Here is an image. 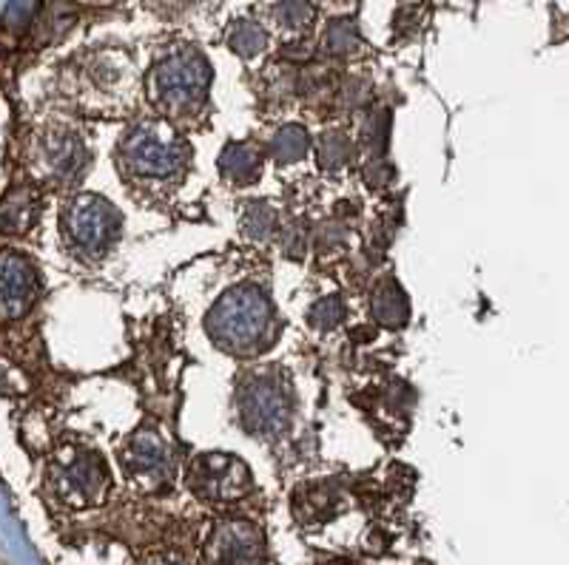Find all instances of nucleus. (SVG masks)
<instances>
[{"instance_id":"obj_1","label":"nucleus","mask_w":569,"mask_h":565,"mask_svg":"<svg viewBox=\"0 0 569 565\" xmlns=\"http://www.w3.org/2000/svg\"><path fill=\"white\" fill-rule=\"evenodd\" d=\"M186 145L179 143V136L160 123L138 125L125 136L120 148V163L125 174L140 182H174L179 170L186 168Z\"/></svg>"},{"instance_id":"obj_2","label":"nucleus","mask_w":569,"mask_h":565,"mask_svg":"<svg viewBox=\"0 0 569 565\" xmlns=\"http://www.w3.org/2000/svg\"><path fill=\"white\" fill-rule=\"evenodd\" d=\"M271 324V304L256 287L245 285L214 307L206 328L226 350H254Z\"/></svg>"},{"instance_id":"obj_3","label":"nucleus","mask_w":569,"mask_h":565,"mask_svg":"<svg viewBox=\"0 0 569 565\" xmlns=\"http://www.w3.org/2000/svg\"><path fill=\"white\" fill-rule=\"evenodd\" d=\"M208 80H211V68L197 52L168 57L154 71V102L172 114H186L199 109V102L206 100Z\"/></svg>"},{"instance_id":"obj_4","label":"nucleus","mask_w":569,"mask_h":565,"mask_svg":"<svg viewBox=\"0 0 569 565\" xmlns=\"http://www.w3.org/2000/svg\"><path fill=\"white\" fill-rule=\"evenodd\" d=\"M63 231L77 253L100 259L120 233V213L100 197H77L63 213Z\"/></svg>"},{"instance_id":"obj_5","label":"nucleus","mask_w":569,"mask_h":565,"mask_svg":"<svg viewBox=\"0 0 569 565\" xmlns=\"http://www.w3.org/2000/svg\"><path fill=\"white\" fill-rule=\"evenodd\" d=\"M288 418V396L274 378H256L242 392V421L248 430L274 432Z\"/></svg>"},{"instance_id":"obj_6","label":"nucleus","mask_w":569,"mask_h":565,"mask_svg":"<svg viewBox=\"0 0 569 565\" xmlns=\"http://www.w3.org/2000/svg\"><path fill=\"white\" fill-rule=\"evenodd\" d=\"M37 296L35 267L18 253H0V319H18Z\"/></svg>"},{"instance_id":"obj_7","label":"nucleus","mask_w":569,"mask_h":565,"mask_svg":"<svg viewBox=\"0 0 569 565\" xmlns=\"http://www.w3.org/2000/svg\"><path fill=\"white\" fill-rule=\"evenodd\" d=\"M106 469L89 452H72L69 464L57 466V486L69 498H97V491L103 489Z\"/></svg>"},{"instance_id":"obj_8","label":"nucleus","mask_w":569,"mask_h":565,"mask_svg":"<svg viewBox=\"0 0 569 565\" xmlns=\"http://www.w3.org/2000/svg\"><path fill=\"white\" fill-rule=\"evenodd\" d=\"M197 475H206V495L211 498H237L248 484L245 469L228 457H203Z\"/></svg>"},{"instance_id":"obj_9","label":"nucleus","mask_w":569,"mask_h":565,"mask_svg":"<svg viewBox=\"0 0 569 565\" xmlns=\"http://www.w3.org/2000/svg\"><path fill=\"white\" fill-rule=\"evenodd\" d=\"M131 475H163L168 472V446L154 432H143L134 437L129 450Z\"/></svg>"},{"instance_id":"obj_10","label":"nucleus","mask_w":569,"mask_h":565,"mask_svg":"<svg viewBox=\"0 0 569 565\" xmlns=\"http://www.w3.org/2000/svg\"><path fill=\"white\" fill-rule=\"evenodd\" d=\"M43 159H46L48 177H75L77 170H80V165L86 163V148L77 143V136L63 134L55 136V140H48L46 151H43Z\"/></svg>"},{"instance_id":"obj_11","label":"nucleus","mask_w":569,"mask_h":565,"mask_svg":"<svg viewBox=\"0 0 569 565\" xmlns=\"http://www.w3.org/2000/svg\"><path fill=\"white\" fill-rule=\"evenodd\" d=\"M32 217H35V199H32V193H9V197L0 202V231H23V228H29Z\"/></svg>"},{"instance_id":"obj_12","label":"nucleus","mask_w":569,"mask_h":565,"mask_svg":"<svg viewBox=\"0 0 569 565\" xmlns=\"http://www.w3.org/2000/svg\"><path fill=\"white\" fill-rule=\"evenodd\" d=\"M226 177L233 182H251L260 174V154L248 145H231L220 159Z\"/></svg>"},{"instance_id":"obj_13","label":"nucleus","mask_w":569,"mask_h":565,"mask_svg":"<svg viewBox=\"0 0 569 565\" xmlns=\"http://www.w3.org/2000/svg\"><path fill=\"white\" fill-rule=\"evenodd\" d=\"M373 313H376L382 324H391V328H396V324L407 319L405 296L398 293V287L393 281H384L382 290L373 296Z\"/></svg>"},{"instance_id":"obj_14","label":"nucleus","mask_w":569,"mask_h":565,"mask_svg":"<svg viewBox=\"0 0 569 565\" xmlns=\"http://www.w3.org/2000/svg\"><path fill=\"white\" fill-rule=\"evenodd\" d=\"M308 151V134L296 125H288L285 131H280V136L274 140V157L280 163H294Z\"/></svg>"},{"instance_id":"obj_15","label":"nucleus","mask_w":569,"mask_h":565,"mask_svg":"<svg viewBox=\"0 0 569 565\" xmlns=\"http://www.w3.org/2000/svg\"><path fill=\"white\" fill-rule=\"evenodd\" d=\"M333 157H337V165L348 163V143H344L339 134L325 136L322 151H319V163H322L325 168H330V165H333Z\"/></svg>"}]
</instances>
